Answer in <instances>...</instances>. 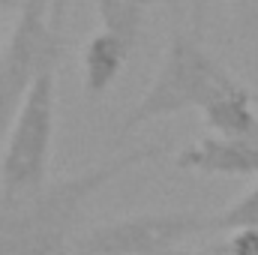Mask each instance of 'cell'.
I'll use <instances>...</instances> for the list:
<instances>
[{"mask_svg": "<svg viewBox=\"0 0 258 255\" xmlns=\"http://www.w3.org/2000/svg\"><path fill=\"white\" fill-rule=\"evenodd\" d=\"M162 153V144L126 147L78 174L45 183L18 207H0V255H60L84 204L120 174Z\"/></svg>", "mask_w": 258, "mask_h": 255, "instance_id": "obj_1", "label": "cell"}, {"mask_svg": "<svg viewBox=\"0 0 258 255\" xmlns=\"http://www.w3.org/2000/svg\"><path fill=\"white\" fill-rule=\"evenodd\" d=\"M237 81L240 78H234L198 42L195 33L171 30L159 72L153 75L150 87L138 96V102L126 111L114 135V150H123V141L147 123H156L171 114H183L189 108L201 111L210 99H216L222 90L234 87Z\"/></svg>", "mask_w": 258, "mask_h": 255, "instance_id": "obj_2", "label": "cell"}, {"mask_svg": "<svg viewBox=\"0 0 258 255\" xmlns=\"http://www.w3.org/2000/svg\"><path fill=\"white\" fill-rule=\"evenodd\" d=\"M57 129V69L42 72L24 93L0 153V207H18L48 183Z\"/></svg>", "mask_w": 258, "mask_h": 255, "instance_id": "obj_3", "label": "cell"}, {"mask_svg": "<svg viewBox=\"0 0 258 255\" xmlns=\"http://www.w3.org/2000/svg\"><path fill=\"white\" fill-rule=\"evenodd\" d=\"M213 213L204 210H156V213H135L105 225L90 228L87 234L75 237L78 255H162L177 249L183 240L210 234Z\"/></svg>", "mask_w": 258, "mask_h": 255, "instance_id": "obj_4", "label": "cell"}, {"mask_svg": "<svg viewBox=\"0 0 258 255\" xmlns=\"http://www.w3.org/2000/svg\"><path fill=\"white\" fill-rule=\"evenodd\" d=\"M63 48L66 42L60 36V27L51 18V3L21 0V12L12 27L9 45L0 54V66L12 90L18 93V99H24V93L42 72H51L60 66Z\"/></svg>", "mask_w": 258, "mask_h": 255, "instance_id": "obj_5", "label": "cell"}, {"mask_svg": "<svg viewBox=\"0 0 258 255\" xmlns=\"http://www.w3.org/2000/svg\"><path fill=\"white\" fill-rule=\"evenodd\" d=\"M180 171L204 177H255L258 180V141L225 138V135H201L189 141L174 156Z\"/></svg>", "mask_w": 258, "mask_h": 255, "instance_id": "obj_6", "label": "cell"}, {"mask_svg": "<svg viewBox=\"0 0 258 255\" xmlns=\"http://www.w3.org/2000/svg\"><path fill=\"white\" fill-rule=\"evenodd\" d=\"M129 54H132V45L123 42L120 36L108 33V30H99L84 42V51H81V87H84V96L90 102L102 99L114 87V81L120 78Z\"/></svg>", "mask_w": 258, "mask_h": 255, "instance_id": "obj_7", "label": "cell"}, {"mask_svg": "<svg viewBox=\"0 0 258 255\" xmlns=\"http://www.w3.org/2000/svg\"><path fill=\"white\" fill-rule=\"evenodd\" d=\"M255 108H258V93L252 87H246L243 81H237L234 87H228L216 99H210L201 108V117H204V123L213 135L258 141Z\"/></svg>", "mask_w": 258, "mask_h": 255, "instance_id": "obj_8", "label": "cell"}, {"mask_svg": "<svg viewBox=\"0 0 258 255\" xmlns=\"http://www.w3.org/2000/svg\"><path fill=\"white\" fill-rule=\"evenodd\" d=\"M96 15L102 30L120 36L135 48L138 36H141V24H144V6L135 0H96Z\"/></svg>", "mask_w": 258, "mask_h": 255, "instance_id": "obj_9", "label": "cell"}, {"mask_svg": "<svg viewBox=\"0 0 258 255\" xmlns=\"http://www.w3.org/2000/svg\"><path fill=\"white\" fill-rule=\"evenodd\" d=\"M216 231H237V228H258V180L252 189H246L237 201H231L225 210L213 213Z\"/></svg>", "mask_w": 258, "mask_h": 255, "instance_id": "obj_10", "label": "cell"}, {"mask_svg": "<svg viewBox=\"0 0 258 255\" xmlns=\"http://www.w3.org/2000/svg\"><path fill=\"white\" fill-rule=\"evenodd\" d=\"M213 255H258V228H237L228 231L222 243H216Z\"/></svg>", "mask_w": 258, "mask_h": 255, "instance_id": "obj_11", "label": "cell"}, {"mask_svg": "<svg viewBox=\"0 0 258 255\" xmlns=\"http://www.w3.org/2000/svg\"><path fill=\"white\" fill-rule=\"evenodd\" d=\"M18 105H21V99H18V93L12 90V84H9V78H6V72H3V66H0V135L9 132V123H12Z\"/></svg>", "mask_w": 258, "mask_h": 255, "instance_id": "obj_12", "label": "cell"}, {"mask_svg": "<svg viewBox=\"0 0 258 255\" xmlns=\"http://www.w3.org/2000/svg\"><path fill=\"white\" fill-rule=\"evenodd\" d=\"M210 3H213V0H189V24H192V33H195V36L204 30L207 12H210Z\"/></svg>", "mask_w": 258, "mask_h": 255, "instance_id": "obj_13", "label": "cell"}, {"mask_svg": "<svg viewBox=\"0 0 258 255\" xmlns=\"http://www.w3.org/2000/svg\"><path fill=\"white\" fill-rule=\"evenodd\" d=\"M162 255H207V252H195V249H183V246H177V249H168V252Z\"/></svg>", "mask_w": 258, "mask_h": 255, "instance_id": "obj_14", "label": "cell"}, {"mask_svg": "<svg viewBox=\"0 0 258 255\" xmlns=\"http://www.w3.org/2000/svg\"><path fill=\"white\" fill-rule=\"evenodd\" d=\"M135 3H141V6L147 9V6H153V3H159V0H135Z\"/></svg>", "mask_w": 258, "mask_h": 255, "instance_id": "obj_15", "label": "cell"}, {"mask_svg": "<svg viewBox=\"0 0 258 255\" xmlns=\"http://www.w3.org/2000/svg\"><path fill=\"white\" fill-rule=\"evenodd\" d=\"M0 54H3V39H0Z\"/></svg>", "mask_w": 258, "mask_h": 255, "instance_id": "obj_16", "label": "cell"}, {"mask_svg": "<svg viewBox=\"0 0 258 255\" xmlns=\"http://www.w3.org/2000/svg\"><path fill=\"white\" fill-rule=\"evenodd\" d=\"M255 6H258V0H255Z\"/></svg>", "mask_w": 258, "mask_h": 255, "instance_id": "obj_17", "label": "cell"}]
</instances>
